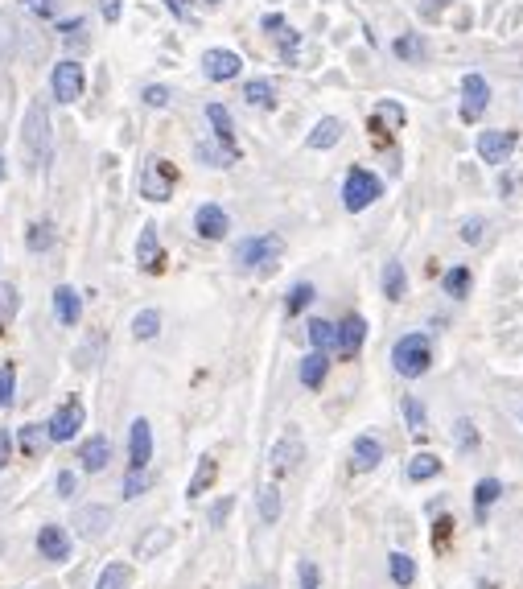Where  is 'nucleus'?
Segmentation results:
<instances>
[{
  "instance_id": "obj_1",
  "label": "nucleus",
  "mask_w": 523,
  "mask_h": 589,
  "mask_svg": "<svg viewBox=\"0 0 523 589\" xmlns=\"http://www.w3.org/2000/svg\"><path fill=\"white\" fill-rule=\"evenodd\" d=\"M21 157L33 169H46L50 157H54V128H50V112H46L42 99H33L29 108H25V120H21Z\"/></svg>"
},
{
  "instance_id": "obj_2",
  "label": "nucleus",
  "mask_w": 523,
  "mask_h": 589,
  "mask_svg": "<svg viewBox=\"0 0 523 589\" xmlns=\"http://www.w3.org/2000/svg\"><path fill=\"white\" fill-rule=\"evenodd\" d=\"M285 256V239L281 235H248V239H239V248H235V264L243 272H272L276 264H281Z\"/></svg>"
},
{
  "instance_id": "obj_3",
  "label": "nucleus",
  "mask_w": 523,
  "mask_h": 589,
  "mask_svg": "<svg viewBox=\"0 0 523 589\" xmlns=\"http://www.w3.org/2000/svg\"><path fill=\"white\" fill-rule=\"evenodd\" d=\"M392 367H396L404 379H421V375L433 367V342H429V334H404V338H396V346H392Z\"/></svg>"
},
{
  "instance_id": "obj_4",
  "label": "nucleus",
  "mask_w": 523,
  "mask_h": 589,
  "mask_svg": "<svg viewBox=\"0 0 523 589\" xmlns=\"http://www.w3.org/2000/svg\"><path fill=\"white\" fill-rule=\"evenodd\" d=\"M383 198V182L375 178L371 169H363V165H355L351 173H346V182H342V206L351 215H363L371 202H379Z\"/></svg>"
},
{
  "instance_id": "obj_5",
  "label": "nucleus",
  "mask_w": 523,
  "mask_h": 589,
  "mask_svg": "<svg viewBox=\"0 0 523 589\" xmlns=\"http://www.w3.org/2000/svg\"><path fill=\"white\" fill-rule=\"evenodd\" d=\"M83 425H87V408L79 396H71V400H62L54 408V417L46 421V437H50V445H66L83 433Z\"/></svg>"
},
{
  "instance_id": "obj_6",
  "label": "nucleus",
  "mask_w": 523,
  "mask_h": 589,
  "mask_svg": "<svg viewBox=\"0 0 523 589\" xmlns=\"http://www.w3.org/2000/svg\"><path fill=\"white\" fill-rule=\"evenodd\" d=\"M83 87H87V71H83V62H75V58H62L50 71V95L58 103H79Z\"/></svg>"
},
{
  "instance_id": "obj_7",
  "label": "nucleus",
  "mask_w": 523,
  "mask_h": 589,
  "mask_svg": "<svg viewBox=\"0 0 523 589\" xmlns=\"http://www.w3.org/2000/svg\"><path fill=\"white\" fill-rule=\"evenodd\" d=\"M173 190H178V169H173L169 161H161V157L145 161V169H141V198H149V202H169Z\"/></svg>"
},
{
  "instance_id": "obj_8",
  "label": "nucleus",
  "mask_w": 523,
  "mask_h": 589,
  "mask_svg": "<svg viewBox=\"0 0 523 589\" xmlns=\"http://www.w3.org/2000/svg\"><path fill=\"white\" fill-rule=\"evenodd\" d=\"M33 548H38L42 561L66 565V561L75 557V536H71V528H62V524H42V528H38V540H33Z\"/></svg>"
},
{
  "instance_id": "obj_9",
  "label": "nucleus",
  "mask_w": 523,
  "mask_h": 589,
  "mask_svg": "<svg viewBox=\"0 0 523 589\" xmlns=\"http://www.w3.org/2000/svg\"><path fill=\"white\" fill-rule=\"evenodd\" d=\"M301 462H305V441L297 429H285L276 437V445L268 449V466H272V474H293Z\"/></svg>"
},
{
  "instance_id": "obj_10",
  "label": "nucleus",
  "mask_w": 523,
  "mask_h": 589,
  "mask_svg": "<svg viewBox=\"0 0 523 589\" xmlns=\"http://www.w3.org/2000/svg\"><path fill=\"white\" fill-rule=\"evenodd\" d=\"M112 524H116V511L103 507V503H83V507L75 511V532H79L83 540H103Z\"/></svg>"
},
{
  "instance_id": "obj_11",
  "label": "nucleus",
  "mask_w": 523,
  "mask_h": 589,
  "mask_svg": "<svg viewBox=\"0 0 523 589\" xmlns=\"http://www.w3.org/2000/svg\"><path fill=\"white\" fill-rule=\"evenodd\" d=\"M515 141L519 136L511 128H491V132H478V157L486 165H507L511 153H515Z\"/></svg>"
},
{
  "instance_id": "obj_12",
  "label": "nucleus",
  "mask_w": 523,
  "mask_h": 589,
  "mask_svg": "<svg viewBox=\"0 0 523 589\" xmlns=\"http://www.w3.org/2000/svg\"><path fill=\"white\" fill-rule=\"evenodd\" d=\"M486 108H491V87H486L482 75H466L462 79V108H458V116L466 124H478Z\"/></svg>"
},
{
  "instance_id": "obj_13",
  "label": "nucleus",
  "mask_w": 523,
  "mask_h": 589,
  "mask_svg": "<svg viewBox=\"0 0 523 589\" xmlns=\"http://www.w3.org/2000/svg\"><path fill=\"white\" fill-rule=\"evenodd\" d=\"M149 462H153V425L136 417L128 425V470H149Z\"/></svg>"
},
{
  "instance_id": "obj_14",
  "label": "nucleus",
  "mask_w": 523,
  "mask_h": 589,
  "mask_svg": "<svg viewBox=\"0 0 523 589\" xmlns=\"http://www.w3.org/2000/svg\"><path fill=\"white\" fill-rule=\"evenodd\" d=\"M239 71H243V58L235 50L215 46V50L202 54V75L211 79V83H231V79H239Z\"/></svg>"
},
{
  "instance_id": "obj_15",
  "label": "nucleus",
  "mask_w": 523,
  "mask_h": 589,
  "mask_svg": "<svg viewBox=\"0 0 523 589\" xmlns=\"http://www.w3.org/2000/svg\"><path fill=\"white\" fill-rule=\"evenodd\" d=\"M194 231L202 239H211V244H219V239H227V231H231V215L223 211L219 202H202L194 211Z\"/></svg>"
},
{
  "instance_id": "obj_16",
  "label": "nucleus",
  "mask_w": 523,
  "mask_h": 589,
  "mask_svg": "<svg viewBox=\"0 0 523 589\" xmlns=\"http://www.w3.org/2000/svg\"><path fill=\"white\" fill-rule=\"evenodd\" d=\"M363 338H367L363 314H346V318L338 322V346H334V351H338L342 359H355V355L363 351Z\"/></svg>"
},
{
  "instance_id": "obj_17",
  "label": "nucleus",
  "mask_w": 523,
  "mask_h": 589,
  "mask_svg": "<svg viewBox=\"0 0 523 589\" xmlns=\"http://www.w3.org/2000/svg\"><path fill=\"white\" fill-rule=\"evenodd\" d=\"M108 462H112V441L103 433H95V437H87L79 445V466L87 474H103V470H108Z\"/></svg>"
},
{
  "instance_id": "obj_18",
  "label": "nucleus",
  "mask_w": 523,
  "mask_h": 589,
  "mask_svg": "<svg viewBox=\"0 0 523 589\" xmlns=\"http://www.w3.org/2000/svg\"><path fill=\"white\" fill-rule=\"evenodd\" d=\"M383 441L375 437V433H363V437H355V445H351V466L359 470V474H367V470H375L379 462H383Z\"/></svg>"
},
{
  "instance_id": "obj_19",
  "label": "nucleus",
  "mask_w": 523,
  "mask_h": 589,
  "mask_svg": "<svg viewBox=\"0 0 523 589\" xmlns=\"http://www.w3.org/2000/svg\"><path fill=\"white\" fill-rule=\"evenodd\" d=\"M54 318H58L62 326H79V318H83V297H79L75 285H58V289H54Z\"/></svg>"
},
{
  "instance_id": "obj_20",
  "label": "nucleus",
  "mask_w": 523,
  "mask_h": 589,
  "mask_svg": "<svg viewBox=\"0 0 523 589\" xmlns=\"http://www.w3.org/2000/svg\"><path fill=\"white\" fill-rule=\"evenodd\" d=\"M342 132H346V124H342L338 116H322L318 124H313V132L305 136V145H309L313 153H326V149H334V145L342 141Z\"/></svg>"
},
{
  "instance_id": "obj_21",
  "label": "nucleus",
  "mask_w": 523,
  "mask_h": 589,
  "mask_svg": "<svg viewBox=\"0 0 523 589\" xmlns=\"http://www.w3.org/2000/svg\"><path fill=\"white\" fill-rule=\"evenodd\" d=\"M136 264H141V272H157L161 268V239H157L153 223H145L141 239H136Z\"/></svg>"
},
{
  "instance_id": "obj_22",
  "label": "nucleus",
  "mask_w": 523,
  "mask_h": 589,
  "mask_svg": "<svg viewBox=\"0 0 523 589\" xmlns=\"http://www.w3.org/2000/svg\"><path fill=\"white\" fill-rule=\"evenodd\" d=\"M46 445H50V437H46V425H38V421L21 425L17 437H13V449H21L25 458H42V454H46Z\"/></svg>"
},
{
  "instance_id": "obj_23",
  "label": "nucleus",
  "mask_w": 523,
  "mask_h": 589,
  "mask_svg": "<svg viewBox=\"0 0 523 589\" xmlns=\"http://www.w3.org/2000/svg\"><path fill=\"white\" fill-rule=\"evenodd\" d=\"M392 54L404 62V66H421L429 58V42L425 33H400V38L392 42Z\"/></svg>"
},
{
  "instance_id": "obj_24",
  "label": "nucleus",
  "mask_w": 523,
  "mask_h": 589,
  "mask_svg": "<svg viewBox=\"0 0 523 589\" xmlns=\"http://www.w3.org/2000/svg\"><path fill=\"white\" fill-rule=\"evenodd\" d=\"M301 384L309 388V392H318L322 384H326V375H330V355L326 351H309L305 359H301Z\"/></svg>"
},
{
  "instance_id": "obj_25",
  "label": "nucleus",
  "mask_w": 523,
  "mask_h": 589,
  "mask_svg": "<svg viewBox=\"0 0 523 589\" xmlns=\"http://www.w3.org/2000/svg\"><path fill=\"white\" fill-rule=\"evenodd\" d=\"M215 478H219V462L206 454V458H198V466H194V474H190V482H186V499H202L206 491L215 487Z\"/></svg>"
},
{
  "instance_id": "obj_26",
  "label": "nucleus",
  "mask_w": 523,
  "mask_h": 589,
  "mask_svg": "<svg viewBox=\"0 0 523 589\" xmlns=\"http://www.w3.org/2000/svg\"><path fill=\"white\" fill-rule=\"evenodd\" d=\"M169 544H173V532L157 524V528H145V532H141V540H136L132 552H136V561H153V557H161Z\"/></svg>"
},
{
  "instance_id": "obj_27",
  "label": "nucleus",
  "mask_w": 523,
  "mask_h": 589,
  "mask_svg": "<svg viewBox=\"0 0 523 589\" xmlns=\"http://www.w3.org/2000/svg\"><path fill=\"white\" fill-rule=\"evenodd\" d=\"M206 120H211V128H215V141L223 149H235V120L223 103H206Z\"/></svg>"
},
{
  "instance_id": "obj_28",
  "label": "nucleus",
  "mask_w": 523,
  "mask_h": 589,
  "mask_svg": "<svg viewBox=\"0 0 523 589\" xmlns=\"http://www.w3.org/2000/svg\"><path fill=\"white\" fill-rule=\"evenodd\" d=\"M54 244H58V231H54V223H46V219H38V223L25 231V248H29V252L42 256V252H50Z\"/></svg>"
},
{
  "instance_id": "obj_29",
  "label": "nucleus",
  "mask_w": 523,
  "mask_h": 589,
  "mask_svg": "<svg viewBox=\"0 0 523 589\" xmlns=\"http://www.w3.org/2000/svg\"><path fill=\"white\" fill-rule=\"evenodd\" d=\"M132 585V569L124 561H108L95 577V589H128Z\"/></svg>"
},
{
  "instance_id": "obj_30",
  "label": "nucleus",
  "mask_w": 523,
  "mask_h": 589,
  "mask_svg": "<svg viewBox=\"0 0 523 589\" xmlns=\"http://www.w3.org/2000/svg\"><path fill=\"white\" fill-rule=\"evenodd\" d=\"M305 330H309L313 351H326V355H330L334 346H338V326H334V322H326V318H313Z\"/></svg>"
},
{
  "instance_id": "obj_31",
  "label": "nucleus",
  "mask_w": 523,
  "mask_h": 589,
  "mask_svg": "<svg viewBox=\"0 0 523 589\" xmlns=\"http://www.w3.org/2000/svg\"><path fill=\"white\" fill-rule=\"evenodd\" d=\"M404 289H408L404 264H400V260H388V264H383V297H388V301H400Z\"/></svg>"
},
{
  "instance_id": "obj_32",
  "label": "nucleus",
  "mask_w": 523,
  "mask_h": 589,
  "mask_svg": "<svg viewBox=\"0 0 523 589\" xmlns=\"http://www.w3.org/2000/svg\"><path fill=\"white\" fill-rule=\"evenodd\" d=\"M194 153H198V161H202V165H211V169H227V165H235V161H239V149H223L219 141H215V145H206V141H202Z\"/></svg>"
},
{
  "instance_id": "obj_33",
  "label": "nucleus",
  "mask_w": 523,
  "mask_h": 589,
  "mask_svg": "<svg viewBox=\"0 0 523 589\" xmlns=\"http://www.w3.org/2000/svg\"><path fill=\"white\" fill-rule=\"evenodd\" d=\"M404 421H408V433L412 437H425L429 433V412H425L421 396H404Z\"/></svg>"
},
{
  "instance_id": "obj_34",
  "label": "nucleus",
  "mask_w": 523,
  "mask_h": 589,
  "mask_svg": "<svg viewBox=\"0 0 523 589\" xmlns=\"http://www.w3.org/2000/svg\"><path fill=\"white\" fill-rule=\"evenodd\" d=\"M441 466H445V462H441L437 454H416V458L408 462V470H404V474H408V482H429V478H437V474H441Z\"/></svg>"
},
{
  "instance_id": "obj_35",
  "label": "nucleus",
  "mask_w": 523,
  "mask_h": 589,
  "mask_svg": "<svg viewBox=\"0 0 523 589\" xmlns=\"http://www.w3.org/2000/svg\"><path fill=\"white\" fill-rule=\"evenodd\" d=\"M243 99H248L252 108H272V103H276V83H272V79H252V83H243Z\"/></svg>"
},
{
  "instance_id": "obj_36",
  "label": "nucleus",
  "mask_w": 523,
  "mask_h": 589,
  "mask_svg": "<svg viewBox=\"0 0 523 589\" xmlns=\"http://www.w3.org/2000/svg\"><path fill=\"white\" fill-rule=\"evenodd\" d=\"M161 334V314L157 309H141V314L132 318V338L136 342H153Z\"/></svg>"
},
{
  "instance_id": "obj_37",
  "label": "nucleus",
  "mask_w": 523,
  "mask_h": 589,
  "mask_svg": "<svg viewBox=\"0 0 523 589\" xmlns=\"http://www.w3.org/2000/svg\"><path fill=\"white\" fill-rule=\"evenodd\" d=\"M388 573H392V581L400 589H408L416 581V561L408 557V552H392V557H388Z\"/></svg>"
},
{
  "instance_id": "obj_38",
  "label": "nucleus",
  "mask_w": 523,
  "mask_h": 589,
  "mask_svg": "<svg viewBox=\"0 0 523 589\" xmlns=\"http://www.w3.org/2000/svg\"><path fill=\"white\" fill-rule=\"evenodd\" d=\"M495 499H503V482L499 478H478L474 482V507H478V515H486V507H491Z\"/></svg>"
},
{
  "instance_id": "obj_39",
  "label": "nucleus",
  "mask_w": 523,
  "mask_h": 589,
  "mask_svg": "<svg viewBox=\"0 0 523 589\" xmlns=\"http://www.w3.org/2000/svg\"><path fill=\"white\" fill-rule=\"evenodd\" d=\"M313 297H318V289H313L309 281H297V285L285 293V314H289V318H297L305 305H313Z\"/></svg>"
},
{
  "instance_id": "obj_40",
  "label": "nucleus",
  "mask_w": 523,
  "mask_h": 589,
  "mask_svg": "<svg viewBox=\"0 0 523 589\" xmlns=\"http://www.w3.org/2000/svg\"><path fill=\"white\" fill-rule=\"evenodd\" d=\"M441 289H445V297L462 301V297L470 293V268H449V272L441 276Z\"/></svg>"
},
{
  "instance_id": "obj_41",
  "label": "nucleus",
  "mask_w": 523,
  "mask_h": 589,
  "mask_svg": "<svg viewBox=\"0 0 523 589\" xmlns=\"http://www.w3.org/2000/svg\"><path fill=\"white\" fill-rule=\"evenodd\" d=\"M149 487H153V474H149V470H128L124 482H120V495H124V499H141Z\"/></svg>"
},
{
  "instance_id": "obj_42",
  "label": "nucleus",
  "mask_w": 523,
  "mask_h": 589,
  "mask_svg": "<svg viewBox=\"0 0 523 589\" xmlns=\"http://www.w3.org/2000/svg\"><path fill=\"white\" fill-rule=\"evenodd\" d=\"M256 503H260V519H264V524H276V519H281V491H276L272 482H268V487H260Z\"/></svg>"
},
{
  "instance_id": "obj_43",
  "label": "nucleus",
  "mask_w": 523,
  "mask_h": 589,
  "mask_svg": "<svg viewBox=\"0 0 523 589\" xmlns=\"http://www.w3.org/2000/svg\"><path fill=\"white\" fill-rule=\"evenodd\" d=\"M13 396H17V367L0 363V408H13Z\"/></svg>"
},
{
  "instance_id": "obj_44",
  "label": "nucleus",
  "mask_w": 523,
  "mask_h": 589,
  "mask_svg": "<svg viewBox=\"0 0 523 589\" xmlns=\"http://www.w3.org/2000/svg\"><path fill=\"white\" fill-rule=\"evenodd\" d=\"M17 305H21L17 289H13V285H5V281H0V326H9V322L17 318Z\"/></svg>"
},
{
  "instance_id": "obj_45",
  "label": "nucleus",
  "mask_w": 523,
  "mask_h": 589,
  "mask_svg": "<svg viewBox=\"0 0 523 589\" xmlns=\"http://www.w3.org/2000/svg\"><path fill=\"white\" fill-rule=\"evenodd\" d=\"M54 495H58V499H75V495H79V474H75V470H58Z\"/></svg>"
},
{
  "instance_id": "obj_46",
  "label": "nucleus",
  "mask_w": 523,
  "mask_h": 589,
  "mask_svg": "<svg viewBox=\"0 0 523 589\" xmlns=\"http://www.w3.org/2000/svg\"><path fill=\"white\" fill-rule=\"evenodd\" d=\"M58 29H62V42L71 46V50H83V46H87V38H83V33H87V21H66V25H58Z\"/></svg>"
},
{
  "instance_id": "obj_47",
  "label": "nucleus",
  "mask_w": 523,
  "mask_h": 589,
  "mask_svg": "<svg viewBox=\"0 0 523 589\" xmlns=\"http://www.w3.org/2000/svg\"><path fill=\"white\" fill-rule=\"evenodd\" d=\"M276 38H281V54H285V62H289V66H297V46H301V33L285 25L281 33H276Z\"/></svg>"
},
{
  "instance_id": "obj_48",
  "label": "nucleus",
  "mask_w": 523,
  "mask_h": 589,
  "mask_svg": "<svg viewBox=\"0 0 523 589\" xmlns=\"http://www.w3.org/2000/svg\"><path fill=\"white\" fill-rule=\"evenodd\" d=\"M231 507H235V499H231V495H223L211 511H206V524H211V528H223V524H227V515H231Z\"/></svg>"
},
{
  "instance_id": "obj_49",
  "label": "nucleus",
  "mask_w": 523,
  "mask_h": 589,
  "mask_svg": "<svg viewBox=\"0 0 523 589\" xmlns=\"http://www.w3.org/2000/svg\"><path fill=\"white\" fill-rule=\"evenodd\" d=\"M297 581H301V589H322L318 565H313V561H301V565H297Z\"/></svg>"
},
{
  "instance_id": "obj_50",
  "label": "nucleus",
  "mask_w": 523,
  "mask_h": 589,
  "mask_svg": "<svg viewBox=\"0 0 523 589\" xmlns=\"http://www.w3.org/2000/svg\"><path fill=\"white\" fill-rule=\"evenodd\" d=\"M453 437H458V445H462V449H474V445H478V429H474V421H466V417H462L458 425H453Z\"/></svg>"
},
{
  "instance_id": "obj_51",
  "label": "nucleus",
  "mask_w": 523,
  "mask_h": 589,
  "mask_svg": "<svg viewBox=\"0 0 523 589\" xmlns=\"http://www.w3.org/2000/svg\"><path fill=\"white\" fill-rule=\"evenodd\" d=\"M375 120H388L392 128H404V108H400V103H379Z\"/></svg>"
},
{
  "instance_id": "obj_52",
  "label": "nucleus",
  "mask_w": 523,
  "mask_h": 589,
  "mask_svg": "<svg viewBox=\"0 0 523 589\" xmlns=\"http://www.w3.org/2000/svg\"><path fill=\"white\" fill-rule=\"evenodd\" d=\"M141 99L149 103V108H169V87H161V83H149V87L141 91Z\"/></svg>"
},
{
  "instance_id": "obj_53",
  "label": "nucleus",
  "mask_w": 523,
  "mask_h": 589,
  "mask_svg": "<svg viewBox=\"0 0 523 589\" xmlns=\"http://www.w3.org/2000/svg\"><path fill=\"white\" fill-rule=\"evenodd\" d=\"M482 231H486V219H478V215H474V219H466V223H462V231H458V235H462V244H482Z\"/></svg>"
},
{
  "instance_id": "obj_54",
  "label": "nucleus",
  "mask_w": 523,
  "mask_h": 589,
  "mask_svg": "<svg viewBox=\"0 0 523 589\" xmlns=\"http://www.w3.org/2000/svg\"><path fill=\"white\" fill-rule=\"evenodd\" d=\"M99 346H103V338H95V342L87 338V342L79 346V355H75V363H79V367H95V359H99Z\"/></svg>"
},
{
  "instance_id": "obj_55",
  "label": "nucleus",
  "mask_w": 523,
  "mask_h": 589,
  "mask_svg": "<svg viewBox=\"0 0 523 589\" xmlns=\"http://www.w3.org/2000/svg\"><path fill=\"white\" fill-rule=\"evenodd\" d=\"M165 9L173 13V17H178V21H186V25H194L198 17H194V5H190V0H165Z\"/></svg>"
},
{
  "instance_id": "obj_56",
  "label": "nucleus",
  "mask_w": 523,
  "mask_h": 589,
  "mask_svg": "<svg viewBox=\"0 0 523 589\" xmlns=\"http://www.w3.org/2000/svg\"><path fill=\"white\" fill-rule=\"evenodd\" d=\"M9 462H13V433L0 429V470H5Z\"/></svg>"
},
{
  "instance_id": "obj_57",
  "label": "nucleus",
  "mask_w": 523,
  "mask_h": 589,
  "mask_svg": "<svg viewBox=\"0 0 523 589\" xmlns=\"http://www.w3.org/2000/svg\"><path fill=\"white\" fill-rule=\"evenodd\" d=\"M21 5H25V9H33L38 17H54V13H58L54 0H21Z\"/></svg>"
},
{
  "instance_id": "obj_58",
  "label": "nucleus",
  "mask_w": 523,
  "mask_h": 589,
  "mask_svg": "<svg viewBox=\"0 0 523 589\" xmlns=\"http://www.w3.org/2000/svg\"><path fill=\"white\" fill-rule=\"evenodd\" d=\"M99 9H103V21H108V25H116L120 21V0H99Z\"/></svg>"
},
{
  "instance_id": "obj_59",
  "label": "nucleus",
  "mask_w": 523,
  "mask_h": 589,
  "mask_svg": "<svg viewBox=\"0 0 523 589\" xmlns=\"http://www.w3.org/2000/svg\"><path fill=\"white\" fill-rule=\"evenodd\" d=\"M260 25H264L268 33H281V29H285V17H281V13H268V17L260 21Z\"/></svg>"
},
{
  "instance_id": "obj_60",
  "label": "nucleus",
  "mask_w": 523,
  "mask_h": 589,
  "mask_svg": "<svg viewBox=\"0 0 523 589\" xmlns=\"http://www.w3.org/2000/svg\"><path fill=\"white\" fill-rule=\"evenodd\" d=\"M445 5H449V0H425V5H421V9H425V13H429V17H433V13H441V9H445Z\"/></svg>"
},
{
  "instance_id": "obj_61",
  "label": "nucleus",
  "mask_w": 523,
  "mask_h": 589,
  "mask_svg": "<svg viewBox=\"0 0 523 589\" xmlns=\"http://www.w3.org/2000/svg\"><path fill=\"white\" fill-rule=\"evenodd\" d=\"M0 182H5V157H0Z\"/></svg>"
},
{
  "instance_id": "obj_62",
  "label": "nucleus",
  "mask_w": 523,
  "mask_h": 589,
  "mask_svg": "<svg viewBox=\"0 0 523 589\" xmlns=\"http://www.w3.org/2000/svg\"><path fill=\"white\" fill-rule=\"evenodd\" d=\"M206 5H223V0H206Z\"/></svg>"
},
{
  "instance_id": "obj_63",
  "label": "nucleus",
  "mask_w": 523,
  "mask_h": 589,
  "mask_svg": "<svg viewBox=\"0 0 523 589\" xmlns=\"http://www.w3.org/2000/svg\"><path fill=\"white\" fill-rule=\"evenodd\" d=\"M252 589H260V585H252Z\"/></svg>"
}]
</instances>
